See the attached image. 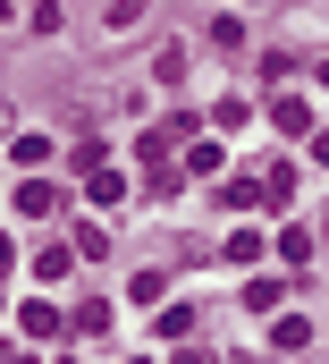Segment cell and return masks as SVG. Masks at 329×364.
I'll use <instances>...</instances> for the list:
<instances>
[{
	"label": "cell",
	"instance_id": "1",
	"mask_svg": "<svg viewBox=\"0 0 329 364\" xmlns=\"http://www.w3.org/2000/svg\"><path fill=\"white\" fill-rule=\"evenodd\" d=\"M51 203H60V195H51V186H43V178H26V186H17V212H26V220H43Z\"/></svg>",
	"mask_w": 329,
	"mask_h": 364
},
{
	"label": "cell",
	"instance_id": "2",
	"mask_svg": "<svg viewBox=\"0 0 329 364\" xmlns=\"http://www.w3.org/2000/svg\"><path fill=\"white\" fill-rule=\"evenodd\" d=\"M270 119H279V127H287V136H304V127H313V110H304V102H296V93H287V102H279V110H270Z\"/></svg>",
	"mask_w": 329,
	"mask_h": 364
},
{
	"label": "cell",
	"instance_id": "3",
	"mask_svg": "<svg viewBox=\"0 0 329 364\" xmlns=\"http://www.w3.org/2000/svg\"><path fill=\"white\" fill-rule=\"evenodd\" d=\"M60 26V0H34V34H51Z\"/></svg>",
	"mask_w": 329,
	"mask_h": 364
},
{
	"label": "cell",
	"instance_id": "4",
	"mask_svg": "<svg viewBox=\"0 0 329 364\" xmlns=\"http://www.w3.org/2000/svg\"><path fill=\"white\" fill-rule=\"evenodd\" d=\"M9 364H34V356H9Z\"/></svg>",
	"mask_w": 329,
	"mask_h": 364
},
{
	"label": "cell",
	"instance_id": "5",
	"mask_svg": "<svg viewBox=\"0 0 329 364\" xmlns=\"http://www.w3.org/2000/svg\"><path fill=\"white\" fill-rule=\"evenodd\" d=\"M0 17H9V0H0Z\"/></svg>",
	"mask_w": 329,
	"mask_h": 364
}]
</instances>
